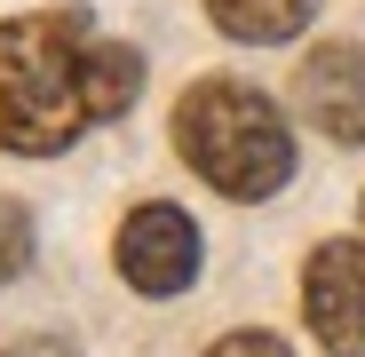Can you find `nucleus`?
Instances as JSON below:
<instances>
[{"mask_svg":"<svg viewBox=\"0 0 365 357\" xmlns=\"http://www.w3.org/2000/svg\"><path fill=\"white\" fill-rule=\"evenodd\" d=\"M143 88V56L96 32L80 9H40L0 24V151L56 159L96 119H119Z\"/></svg>","mask_w":365,"mask_h":357,"instance_id":"1","label":"nucleus"},{"mask_svg":"<svg viewBox=\"0 0 365 357\" xmlns=\"http://www.w3.org/2000/svg\"><path fill=\"white\" fill-rule=\"evenodd\" d=\"M9 357H72V349H64V341H48V333H32V341H16Z\"/></svg>","mask_w":365,"mask_h":357,"instance_id":"9","label":"nucleus"},{"mask_svg":"<svg viewBox=\"0 0 365 357\" xmlns=\"http://www.w3.org/2000/svg\"><path fill=\"white\" fill-rule=\"evenodd\" d=\"M175 151L222 199H270L294 183V128L247 80H191L175 103Z\"/></svg>","mask_w":365,"mask_h":357,"instance_id":"2","label":"nucleus"},{"mask_svg":"<svg viewBox=\"0 0 365 357\" xmlns=\"http://www.w3.org/2000/svg\"><path fill=\"white\" fill-rule=\"evenodd\" d=\"M207 357H294V349H286L278 333H222Z\"/></svg>","mask_w":365,"mask_h":357,"instance_id":"8","label":"nucleus"},{"mask_svg":"<svg viewBox=\"0 0 365 357\" xmlns=\"http://www.w3.org/2000/svg\"><path fill=\"white\" fill-rule=\"evenodd\" d=\"M357 214H365V207H357Z\"/></svg>","mask_w":365,"mask_h":357,"instance_id":"10","label":"nucleus"},{"mask_svg":"<svg viewBox=\"0 0 365 357\" xmlns=\"http://www.w3.org/2000/svg\"><path fill=\"white\" fill-rule=\"evenodd\" d=\"M294 103H302V119H310L318 135L365 143V40H326L318 56H302Z\"/></svg>","mask_w":365,"mask_h":357,"instance_id":"5","label":"nucleus"},{"mask_svg":"<svg viewBox=\"0 0 365 357\" xmlns=\"http://www.w3.org/2000/svg\"><path fill=\"white\" fill-rule=\"evenodd\" d=\"M302 318L326 357H365V238H326L302 262Z\"/></svg>","mask_w":365,"mask_h":357,"instance_id":"4","label":"nucleus"},{"mask_svg":"<svg viewBox=\"0 0 365 357\" xmlns=\"http://www.w3.org/2000/svg\"><path fill=\"white\" fill-rule=\"evenodd\" d=\"M24 262H32V207L0 191V286H9Z\"/></svg>","mask_w":365,"mask_h":357,"instance_id":"7","label":"nucleus"},{"mask_svg":"<svg viewBox=\"0 0 365 357\" xmlns=\"http://www.w3.org/2000/svg\"><path fill=\"white\" fill-rule=\"evenodd\" d=\"M111 262H119V278H128L143 302H175V294L199 278V222L182 207H167V199H151V207H135L119 222Z\"/></svg>","mask_w":365,"mask_h":357,"instance_id":"3","label":"nucleus"},{"mask_svg":"<svg viewBox=\"0 0 365 357\" xmlns=\"http://www.w3.org/2000/svg\"><path fill=\"white\" fill-rule=\"evenodd\" d=\"M207 16H215V32L247 40V48H278L318 16V0H207Z\"/></svg>","mask_w":365,"mask_h":357,"instance_id":"6","label":"nucleus"}]
</instances>
